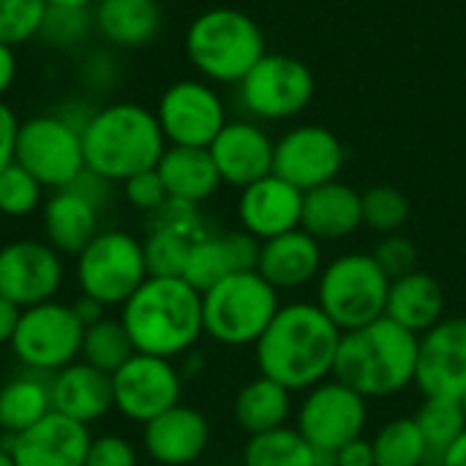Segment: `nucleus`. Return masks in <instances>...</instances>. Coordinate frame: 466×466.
I'll return each mask as SVG.
<instances>
[{"label": "nucleus", "instance_id": "ddd939ff", "mask_svg": "<svg viewBox=\"0 0 466 466\" xmlns=\"http://www.w3.org/2000/svg\"><path fill=\"white\" fill-rule=\"evenodd\" d=\"M112 396L115 410L131 423H150L161 412L180 404L183 396V374L175 360L134 352L115 374H112Z\"/></svg>", "mask_w": 466, "mask_h": 466}, {"label": "nucleus", "instance_id": "a18cd8bd", "mask_svg": "<svg viewBox=\"0 0 466 466\" xmlns=\"http://www.w3.org/2000/svg\"><path fill=\"white\" fill-rule=\"evenodd\" d=\"M333 466H377L374 464V448L369 440H352L350 445H344L336 456Z\"/></svg>", "mask_w": 466, "mask_h": 466}, {"label": "nucleus", "instance_id": "2eb2a0df", "mask_svg": "<svg viewBox=\"0 0 466 466\" xmlns=\"http://www.w3.org/2000/svg\"><path fill=\"white\" fill-rule=\"evenodd\" d=\"M63 281V254L46 240H14L0 248V295L19 309L55 300Z\"/></svg>", "mask_w": 466, "mask_h": 466}, {"label": "nucleus", "instance_id": "9d476101", "mask_svg": "<svg viewBox=\"0 0 466 466\" xmlns=\"http://www.w3.org/2000/svg\"><path fill=\"white\" fill-rule=\"evenodd\" d=\"M44 188H68L87 167L82 128L63 115H35L19 123L16 158Z\"/></svg>", "mask_w": 466, "mask_h": 466}, {"label": "nucleus", "instance_id": "72a5a7b5", "mask_svg": "<svg viewBox=\"0 0 466 466\" xmlns=\"http://www.w3.org/2000/svg\"><path fill=\"white\" fill-rule=\"evenodd\" d=\"M134 352L137 350H134L131 336H128L126 325L120 322V317H104L85 328L79 360H85L106 374H115Z\"/></svg>", "mask_w": 466, "mask_h": 466}, {"label": "nucleus", "instance_id": "f257e3e1", "mask_svg": "<svg viewBox=\"0 0 466 466\" xmlns=\"http://www.w3.org/2000/svg\"><path fill=\"white\" fill-rule=\"evenodd\" d=\"M341 330L317 303L281 306L254 344L259 374L287 390H311L333 377Z\"/></svg>", "mask_w": 466, "mask_h": 466}, {"label": "nucleus", "instance_id": "1a4fd4ad", "mask_svg": "<svg viewBox=\"0 0 466 466\" xmlns=\"http://www.w3.org/2000/svg\"><path fill=\"white\" fill-rule=\"evenodd\" d=\"M85 325L71 303L46 300L22 309L19 328L11 339L14 358L35 374H57L60 369L79 360Z\"/></svg>", "mask_w": 466, "mask_h": 466}, {"label": "nucleus", "instance_id": "bb28decb", "mask_svg": "<svg viewBox=\"0 0 466 466\" xmlns=\"http://www.w3.org/2000/svg\"><path fill=\"white\" fill-rule=\"evenodd\" d=\"M156 169H158L172 202L197 208L199 202L210 199L221 186V175H218L216 161L208 147L169 145Z\"/></svg>", "mask_w": 466, "mask_h": 466}, {"label": "nucleus", "instance_id": "7ed1b4c3", "mask_svg": "<svg viewBox=\"0 0 466 466\" xmlns=\"http://www.w3.org/2000/svg\"><path fill=\"white\" fill-rule=\"evenodd\" d=\"M418 336L380 317L371 325L341 333L333 380L358 390L363 399H385L415 385Z\"/></svg>", "mask_w": 466, "mask_h": 466}, {"label": "nucleus", "instance_id": "cd10ccee", "mask_svg": "<svg viewBox=\"0 0 466 466\" xmlns=\"http://www.w3.org/2000/svg\"><path fill=\"white\" fill-rule=\"evenodd\" d=\"M385 317H390L410 333L423 336L445 319V292L440 281L423 270H412L390 281Z\"/></svg>", "mask_w": 466, "mask_h": 466}, {"label": "nucleus", "instance_id": "39448f33", "mask_svg": "<svg viewBox=\"0 0 466 466\" xmlns=\"http://www.w3.org/2000/svg\"><path fill=\"white\" fill-rule=\"evenodd\" d=\"M186 52L194 68L213 82L240 85L268 55L259 25L238 8H210L186 33Z\"/></svg>", "mask_w": 466, "mask_h": 466}, {"label": "nucleus", "instance_id": "a19ab883", "mask_svg": "<svg viewBox=\"0 0 466 466\" xmlns=\"http://www.w3.org/2000/svg\"><path fill=\"white\" fill-rule=\"evenodd\" d=\"M123 194L137 210H145L150 216L158 213L169 202V194L164 188V180H161L158 169H147V172H139V175L128 177L123 183Z\"/></svg>", "mask_w": 466, "mask_h": 466}, {"label": "nucleus", "instance_id": "de8ad7c7", "mask_svg": "<svg viewBox=\"0 0 466 466\" xmlns=\"http://www.w3.org/2000/svg\"><path fill=\"white\" fill-rule=\"evenodd\" d=\"M14 79H16V55H14V46L0 44V96L11 90Z\"/></svg>", "mask_w": 466, "mask_h": 466}, {"label": "nucleus", "instance_id": "6e6552de", "mask_svg": "<svg viewBox=\"0 0 466 466\" xmlns=\"http://www.w3.org/2000/svg\"><path fill=\"white\" fill-rule=\"evenodd\" d=\"M147 276L150 270L142 240L123 229L98 232L76 257L79 295H87L106 309H120L147 281Z\"/></svg>", "mask_w": 466, "mask_h": 466}, {"label": "nucleus", "instance_id": "f8f14e48", "mask_svg": "<svg viewBox=\"0 0 466 466\" xmlns=\"http://www.w3.org/2000/svg\"><path fill=\"white\" fill-rule=\"evenodd\" d=\"M240 104L262 120L300 115L314 98L311 68L292 55H265L238 85Z\"/></svg>", "mask_w": 466, "mask_h": 466}, {"label": "nucleus", "instance_id": "58836bf2", "mask_svg": "<svg viewBox=\"0 0 466 466\" xmlns=\"http://www.w3.org/2000/svg\"><path fill=\"white\" fill-rule=\"evenodd\" d=\"M44 186L16 161L0 172V213L11 218L30 216L41 205Z\"/></svg>", "mask_w": 466, "mask_h": 466}, {"label": "nucleus", "instance_id": "4be33fe9", "mask_svg": "<svg viewBox=\"0 0 466 466\" xmlns=\"http://www.w3.org/2000/svg\"><path fill=\"white\" fill-rule=\"evenodd\" d=\"M145 453L161 466H188L210 445L208 418L186 404H175L142 429Z\"/></svg>", "mask_w": 466, "mask_h": 466}, {"label": "nucleus", "instance_id": "09e8293b", "mask_svg": "<svg viewBox=\"0 0 466 466\" xmlns=\"http://www.w3.org/2000/svg\"><path fill=\"white\" fill-rule=\"evenodd\" d=\"M71 306H74V311H76V317L82 319V325H85V328L106 317V314H104V311H106V306H101L98 300H93V298H87V295H79V300H76V303H71Z\"/></svg>", "mask_w": 466, "mask_h": 466}, {"label": "nucleus", "instance_id": "8fccbe9b", "mask_svg": "<svg viewBox=\"0 0 466 466\" xmlns=\"http://www.w3.org/2000/svg\"><path fill=\"white\" fill-rule=\"evenodd\" d=\"M440 466H466V431L459 437V442L445 453V459H442Z\"/></svg>", "mask_w": 466, "mask_h": 466}, {"label": "nucleus", "instance_id": "e433bc0d", "mask_svg": "<svg viewBox=\"0 0 466 466\" xmlns=\"http://www.w3.org/2000/svg\"><path fill=\"white\" fill-rule=\"evenodd\" d=\"M363 205V224L380 235L399 232L410 218V199L393 186H374L360 194Z\"/></svg>", "mask_w": 466, "mask_h": 466}, {"label": "nucleus", "instance_id": "c9c22d12", "mask_svg": "<svg viewBox=\"0 0 466 466\" xmlns=\"http://www.w3.org/2000/svg\"><path fill=\"white\" fill-rule=\"evenodd\" d=\"M238 273L235 270V262H232V254H229V246H227V238L224 235H205L194 243L188 259H186V268H183V281L191 284L199 295L213 289L216 284H221L227 276Z\"/></svg>", "mask_w": 466, "mask_h": 466}, {"label": "nucleus", "instance_id": "f704fd0d", "mask_svg": "<svg viewBox=\"0 0 466 466\" xmlns=\"http://www.w3.org/2000/svg\"><path fill=\"white\" fill-rule=\"evenodd\" d=\"M377 466H426L429 448L415 418L388 420L371 440Z\"/></svg>", "mask_w": 466, "mask_h": 466}, {"label": "nucleus", "instance_id": "393cba45", "mask_svg": "<svg viewBox=\"0 0 466 466\" xmlns=\"http://www.w3.org/2000/svg\"><path fill=\"white\" fill-rule=\"evenodd\" d=\"M101 208L85 199L74 188L55 191L44 205V235L46 243L63 257H79L90 240L101 232Z\"/></svg>", "mask_w": 466, "mask_h": 466}, {"label": "nucleus", "instance_id": "c756f323", "mask_svg": "<svg viewBox=\"0 0 466 466\" xmlns=\"http://www.w3.org/2000/svg\"><path fill=\"white\" fill-rule=\"evenodd\" d=\"M52 412L49 377L22 371L0 385V431L16 437Z\"/></svg>", "mask_w": 466, "mask_h": 466}, {"label": "nucleus", "instance_id": "4c0bfd02", "mask_svg": "<svg viewBox=\"0 0 466 466\" xmlns=\"http://www.w3.org/2000/svg\"><path fill=\"white\" fill-rule=\"evenodd\" d=\"M46 14V0H0V44H27L44 30Z\"/></svg>", "mask_w": 466, "mask_h": 466}, {"label": "nucleus", "instance_id": "864d4df0", "mask_svg": "<svg viewBox=\"0 0 466 466\" xmlns=\"http://www.w3.org/2000/svg\"><path fill=\"white\" fill-rule=\"evenodd\" d=\"M459 404H461V410H464V418H466V390L461 393V399H459Z\"/></svg>", "mask_w": 466, "mask_h": 466}, {"label": "nucleus", "instance_id": "7c9ffc66", "mask_svg": "<svg viewBox=\"0 0 466 466\" xmlns=\"http://www.w3.org/2000/svg\"><path fill=\"white\" fill-rule=\"evenodd\" d=\"M289 415H292V390L262 374L246 382L235 396V420L248 437L287 426Z\"/></svg>", "mask_w": 466, "mask_h": 466}, {"label": "nucleus", "instance_id": "ea45409f", "mask_svg": "<svg viewBox=\"0 0 466 466\" xmlns=\"http://www.w3.org/2000/svg\"><path fill=\"white\" fill-rule=\"evenodd\" d=\"M371 257L377 259V265L382 268V273L390 281H396V279L418 270V248H415V243L410 238H404V235H396V232L393 235H385L374 246Z\"/></svg>", "mask_w": 466, "mask_h": 466}, {"label": "nucleus", "instance_id": "603ef678", "mask_svg": "<svg viewBox=\"0 0 466 466\" xmlns=\"http://www.w3.org/2000/svg\"><path fill=\"white\" fill-rule=\"evenodd\" d=\"M0 466H14V459H11L8 445H0Z\"/></svg>", "mask_w": 466, "mask_h": 466}, {"label": "nucleus", "instance_id": "6ab92c4d", "mask_svg": "<svg viewBox=\"0 0 466 466\" xmlns=\"http://www.w3.org/2000/svg\"><path fill=\"white\" fill-rule=\"evenodd\" d=\"M238 218L240 227L259 240L300 229L303 191L279 175H268L243 188L238 199Z\"/></svg>", "mask_w": 466, "mask_h": 466}, {"label": "nucleus", "instance_id": "412c9836", "mask_svg": "<svg viewBox=\"0 0 466 466\" xmlns=\"http://www.w3.org/2000/svg\"><path fill=\"white\" fill-rule=\"evenodd\" d=\"M205 235L197 208L169 199L158 213H153L147 238L142 240L150 276H183L194 243Z\"/></svg>", "mask_w": 466, "mask_h": 466}, {"label": "nucleus", "instance_id": "5fc2aeb1", "mask_svg": "<svg viewBox=\"0 0 466 466\" xmlns=\"http://www.w3.org/2000/svg\"><path fill=\"white\" fill-rule=\"evenodd\" d=\"M325 466H333V464H325Z\"/></svg>", "mask_w": 466, "mask_h": 466}, {"label": "nucleus", "instance_id": "5701e85b", "mask_svg": "<svg viewBox=\"0 0 466 466\" xmlns=\"http://www.w3.org/2000/svg\"><path fill=\"white\" fill-rule=\"evenodd\" d=\"M49 393H52V412L71 418L82 426L98 423L115 410L112 396V374L76 360L57 374L49 377Z\"/></svg>", "mask_w": 466, "mask_h": 466}, {"label": "nucleus", "instance_id": "c85d7f7f", "mask_svg": "<svg viewBox=\"0 0 466 466\" xmlns=\"http://www.w3.org/2000/svg\"><path fill=\"white\" fill-rule=\"evenodd\" d=\"M93 25L115 46H145L161 30L158 0H98Z\"/></svg>", "mask_w": 466, "mask_h": 466}, {"label": "nucleus", "instance_id": "dca6fc26", "mask_svg": "<svg viewBox=\"0 0 466 466\" xmlns=\"http://www.w3.org/2000/svg\"><path fill=\"white\" fill-rule=\"evenodd\" d=\"M344 167L341 139L322 126H298L276 142L273 175L284 177L303 194L333 183Z\"/></svg>", "mask_w": 466, "mask_h": 466}, {"label": "nucleus", "instance_id": "6e6d98bb", "mask_svg": "<svg viewBox=\"0 0 466 466\" xmlns=\"http://www.w3.org/2000/svg\"><path fill=\"white\" fill-rule=\"evenodd\" d=\"M0 385H3V382H0Z\"/></svg>", "mask_w": 466, "mask_h": 466}, {"label": "nucleus", "instance_id": "aec40b11", "mask_svg": "<svg viewBox=\"0 0 466 466\" xmlns=\"http://www.w3.org/2000/svg\"><path fill=\"white\" fill-rule=\"evenodd\" d=\"M208 150L216 161L221 183L246 188L273 175L276 142L257 123H248V120L227 123Z\"/></svg>", "mask_w": 466, "mask_h": 466}, {"label": "nucleus", "instance_id": "9b49d317", "mask_svg": "<svg viewBox=\"0 0 466 466\" xmlns=\"http://www.w3.org/2000/svg\"><path fill=\"white\" fill-rule=\"evenodd\" d=\"M366 423V399L339 380H325L311 388L298 410V431L325 461H333L344 445L360 440Z\"/></svg>", "mask_w": 466, "mask_h": 466}, {"label": "nucleus", "instance_id": "79ce46f5", "mask_svg": "<svg viewBox=\"0 0 466 466\" xmlns=\"http://www.w3.org/2000/svg\"><path fill=\"white\" fill-rule=\"evenodd\" d=\"M85 466H139L137 448L120 434H101L90 440Z\"/></svg>", "mask_w": 466, "mask_h": 466}, {"label": "nucleus", "instance_id": "4468645a", "mask_svg": "<svg viewBox=\"0 0 466 466\" xmlns=\"http://www.w3.org/2000/svg\"><path fill=\"white\" fill-rule=\"evenodd\" d=\"M164 139L177 147H210L227 126L221 96L197 79H183L167 87L156 109Z\"/></svg>", "mask_w": 466, "mask_h": 466}, {"label": "nucleus", "instance_id": "0eeeda50", "mask_svg": "<svg viewBox=\"0 0 466 466\" xmlns=\"http://www.w3.org/2000/svg\"><path fill=\"white\" fill-rule=\"evenodd\" d=\"M390 279L371 254H344L322 268L317 279V306L341 330H358L385 317Z\"/></svg>", "mask_w": 466, "mask_h": 466}, {"label": "nucleus", "instance_id": "49530a36", "mask_svg": "<svg viewBox=\"0 0 466 466\" xmlns=\"http://www.w3.org/2000/svg\"><path fill=\"white\" fill-rule=\"evenodd\" d=\"M19 317H22V309L0 295V347L11 344V339L19 328Z\"/></svg>", "mask_w": 466, "mask_h": 466}, {"label": "nucleus", "instance_id": "a211bd4d", "mask_svg": "<svg viewBox=\"0 0 466 466\" xmlns=\"http://www.w3.org/2000/svg\"><path fill=\"white\" fill-rule=\"evenodd\" d=\"M90 429L49 412L27 431L8 437L14 466H85L90 448Z\"/></svg>", "mask_w": 466, "mask_h": 466}, {"label": "nucleus", "instance_id": "c03bdc74", "mask_svg": "<svg viewBox=\"0 0 466 466\" xmlns=\"http://www.w3.org/2000/svg\"><path fill=\"white\" fill-rule=\"evenodd\" d=\"M16 137H19V120L14 109L0 101V172L16 158Z\"/></svg>", "mask_w": 466, "mask_h": 466}, {"label": "nucleus", "instance_id": "a878e982", "mask_svg": "<svg viewBox=\"0 0 466 466\" xmlns=\"http://www.w3.org/2000/svg\"><path fill=\"white\" fill-rule=\"evenodd\" d=\"M363 224L360 194L347 183H325L303 194V218L306 229L317 240H344Z\"/></svg>", "mask_w": 466, "mask_h": 466}, {"label": "nucleus", "instance_id": "b1692460", "mask_svg": "<svg viewBox=\"0 0 466 466\" xmlns=\"http://www.w3.org/2000/svg\"><path fill=\"white\" fill-rule=\"evenodd\" d=\"M257 273L276 289H300L319 279L322 248L306 229H292L279 238L262 240Z\"/></svg>", "mask_w": 466, "mask_h": 466}, {"label": "nucleus", "instance_id": "3c124183", "mask_svg": "<svg viewBox=\"0 0 466 466\" xmlns=\"http://www.w3.org/2000/svg\"><path fill=\"white\" fill-rule=\"evenodd\" d=\"M93 0H46L49 8H60V11H85Z\"/></svg>", "mask_w": 466, "mask_h": 466}, {"label": "nucleus", "instance_id": "f03ea898", "mask_svg": "<svg viewBox=\"0 0 466 466\" xmlns=\"http://www.w3.org/2000/svg\"><path fill=\"white\" fill-rule=\"evenodd\" d=\"M120 322L137 352L175 360L205 336L202 295L180 276H147L120 306Z\"/></svg>", "mask_w": 466, "mask_h": 466}, {"label": "nucleus", "instance_id": "423d86ee", "mask_svg": "<svg viewBox=\"0 0 466 466\" xmlns=\"http://www.w3.org/2000/svg\"><path fill=\"white\" fill-rule=\"evenodd\" d=\"M279 309V292L257 270L232 273L202 292L205 336L224 347H254Z\"/></svg>", "mask_w": 466, "mask_h": 466}, {"label": "nucleus", "instance_id": "473e14b6", "mask_svg": "<svg viewBox=\"0 0 466 466\" xmlns=\"http://www.w3.org/2000/svg\"><path fill=\"white\" fill-rule=\"evenodd\" d=\"M415 423L429 448V464H442L445 453L466 431V418L459 399H426L415 412Z\"/></svg>", "mask_w": 466, "mask_h": 466}, {"label": "nucleus", "instance_id": "2f4dec72", "mask_svg": "<svg viewBox=\"0 0 466 466\" xmlns=\"http://www.w3.org/2000/svg\"><path fill=\"white\" fill-rule=\"evenodd\" d=\"M325 461L298 429L281 426L248 437L243 448V466H325Z\"/></svg>", "mask_w": 466, "mask_h": 466}, {"label": "nucleus", "instance_id": "f3484780", "mask_svg": "<svg viewBox=\"0 0 466 466\" xmlns=\"http://www.w3.org/2000/svg\"><path fill=\"white\" fill-rule=\"evenodd\" d=\"M415 385L423 399H461L466 390V319L445 317L418 336Z\"/></svg>", "mask_w": 466, "mask_h": 466}, {"label": "nucleus", "instance_id": "20e7f679", "mask_svg": "<svg viewBox=\"0 0 466 466\" xmlns=\"http://www.w3.org/2000/svg\"><path fill=\"white\" fill-rule=\"evenodd\" d=\"M85 167L109 183L156 169L167 139L156 112L142 104H109L93 112L82 126Z\"/></svg>", "mask_w": 466, "mask_h": 466}, {"label": "nucleus", "instance_id": "37998d69", "mask_svg": "<svg viewBox=\"0 0 466 466\" xmlns=\"http://www.w3.org/2000/svg\"><path fill=\"white\" fill-rule=\"evenodd\" d=\"M85 11H60V8H49L44 30L52 41L57 44H74L79 38V33L87 27V22L82 19Z\"/></svg>", "mask_w": 466, "mask_h": 466}]
</instances>
